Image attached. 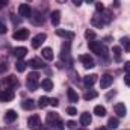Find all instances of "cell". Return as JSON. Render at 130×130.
Here are the masks:
<instances>
[{
    "mask_svg": "<svg viewBox=\"0 0 130 130\" xmlns=\"http://www.w3.org/2000/svg\"><path fill=\"white\" fill-rule=\"evenodd\" d=\"M50 104H52L53 107H58V106H59V101H58V98H50Z\"/></svg>",
    "mask_w": 130,
    "mask_h": 130,
    "instance_id": "f35d334b",
    "label": "cell"
},
{
    "mask_svg": "<svg viewBox=\"0 0 130 130\" xmlns=\"http://www.w3.org/2000/svg\"><path fill=\"white\" fill-rule=\"evenodd\" d=\"M76 126H77V124H76L74 121H67V127H68L70 130H74L76 129Z\"/></svg>",
    "mask_w": 130,
    "mask_h": 130,
    "instance_id": "8d00e7d4",
    "label": "cell"
},
{
    "mask_svg": "<svg viewBox=\"0 0 130 130\" xmlns=\"http://www.w3.org/2000/svg\"><path fill=\"white\" fill-rule=\"evenodd\" d=\"M18 14L23 17V18H30L32 17V11H30V6L26 5V3H21L18 6Z\"/></svg>",
    "mask_w": 130,
    "mask_h": 130,
    "instance_id": "52a82bcc",
    "label": "cell"
},
{
    "mask_svg": "<svg viewBox=\"0 0 130 130\" xmlns=\"http://www.w3.org/2000/svg\"><path fill=\"white\" fill-rule=\"evenodd\" d=\"M97 95H98L97 91H94V89H88V91H85L83 98H85V100H92V98H95Z\"/></svg>",
    "mask_w": 130,
    "mask_h": 130,
    "instance_id": "d4e9b609",
    "label": "cell"
},
{
    "mask_svg": "<svg viewBox=\"0 0 130 130\" xmlns=\"http://www.w3.org/2000/svg\"><path fill=\"white\" fill-rule=\"evenodd\" d=\"M118 126H120L118 118H109V121H107V129H109V130H113V129H117Z\"/></svg>",
    "mask_w": 130,
    "mask_h": 130,
    "instance_id": "cb8c5ba5",
    "label": "cell"
},
{
    "mask_svg": "<svg viewBox=\"0 0 130 130\" xmlns=\"http://www.w3.org/2000/svg\"><path fill=\"white\" fill-rule=\"evenodd\" d=\"M41 55H42V58H44L45 61H53V58H55L53 50H52L50 47H44L42 52H41Z\"/></svg>",
    "mask_w": 130,
    "mask_h": 130,
    "instance_id": "e0dca14e",
    "label": "cell"
},
{
    "mask_svg": "<svg viewBox=\"0 0 130 130\" xmlns=\"http://www.w3.org/2000/svg\"><path fill=\"white\" fill-rule=\"evenodd\" d=\"M95 11H97V12H103V11H104V6H103L101 2H95Z\"/></svg>",
    "mask_w": 130,
    "mask_h": 130,
    "instance_id": "d590c367",
    "label": "cell"
},
{
    "mask_svg": "<svg viewBox=\"0 0 130 130\" xmlns=\"http://www.w3.org/2000/svg\"><path fill=\"white\" fill-rule=\"evenodd\" d=\"M41 86H42V89L44 91H53V82L50 80V79H44L42 82H41Z\"/></svg>",
    "mask_w": 130,
    "mask_h": 130,
    "instance_id": "7402d4cb",
    "label": "cell"
},
{
    "mask_svg": "<svg viewBox=\"0 0 130 130\" xmlns=\"http://www.w3.org/2000/svg\"><path fill=\"white\" fill-rule=\"evenodd\" d=\"M14 56L17 58V59H23L26 55H27V48L26 47H17V48H14Z\"/></svg>",
    "mask_w": 130,
    "mask_h": 130,
    "instance_id": "2e32d148",
    "label": "cell"
},
{
    "mask_svg": "<svg viewBox=\"0 0 130 130\" xmlns=\"http://www.w3.org/2000/svg\"><path fill=\"white\" fill-rule=\"evenodd\" d=\"M67 113H68V115H71V117H74V115H77V109H76V107H73V106H70V107L67 109Z\"/></svg>",
    "mask_w": 130,
    "mask_h": 130,
    "instance_id": "e575fe53",
    "label": "cell"
},
{
    "mask_svg": "<svg viewBox=\"0 0 130 130\" xmlns=\"http://www.w3.org/2000/svg\"><path fill=\"white\" fill-rule=\"evenodd\" d=\"M27 126H29L32 130L41 129V118H39L38 115H32V117H29V120H27Z\"/></svg>",
    "mask_w": 130,
    "mask_h": 130,
    "instance_id": "8992f818",
    "label": "cell"
},
{
    "mask_svg": "<svg viewBox=\"0 0 130 130\" xmlns=\"http://www.w3.org/2000/svg\"><path fill=\"white\" fill-rule=\"evenodd\" d=\"M124 83H126L127 86H130V74H129V76H126V77H124Z\"/></svg>",
    "mask_w": 130,
    "mask_h": 130,
    "instance_id": "ee69618b",
    "label": "cell"
},
{
    "mask_svg": "<svg viewBox=\"0 0 130 130\" xmlns=\"http://www.w3.org/2000/svg\"><path fill=\"white\" fill-rule=\"evenodd\" d=\"M124 71H126L127 74H130V62H126V65H124Z\"/></svg>",
    "mask_w": 130,
    "mask_h": 130,
    "instance_id": "60d3db41",
    "label": "cell"
},
{
    "mask_svg": "<svg viewBox=\"0 0 130 130\" xmlns=\"http://www.w3.org/2000/svg\"><path fill=\"white\" fill-rule=\"evenodd\" d=\"M56 35H58V36H62V38L68 39V41H71V39L74 38V32H70V30H64V29H56Z\"/></svg>",
    "mask_w": 130,
    "mask_h": 130,
    "instance_id": "9a60e30c",
    "label": "cell"
},
{
    "mask_svg": "<svg viewBox=\"0 0 130 130\" xmlns=\"http://www.w3.org/2000/svg\"><path fill=\"white\" fill-rule=\"evenodd\" d=\"M12 36H14V39H17V41H23V39L29 38V29H17Z\"/></svg>",
    "mask_w": 130,
    "mask_h": 130,
    "instance_id": "9c48e42d",
    "label": "cell"
},
{
    "mask_svg": "<svg viewBox=\"0 0 130 130\" xmlns=\"http://www.w3.org/2000/svg\"><path fill=\"white\" fill-rule=\"evenodd\" d=\"M79 61L82 62V65H83L85 68H94V67H95L94 59H92L89 55H80V56H79Z\"/></svg>",
    "mask_w": 130,
    "mask_h": 130,
    "instance_id": "5b68a950",
    "label": "cell"
},
{
    "mask_svg": "<svg viewBox=\"0 0 130 130\" xmlns=\"http://www.w3.org/2000/svg\"><path fill=\"white\" fill-rule=\"evenodd\" d=\"M73 2V5H76V6H80L82 3H83V0H71Z\"/></svg>",
    "mask_w": 130,
    "mask_h": 130,
    "instance_id": "b9f144b4",
    "label": "cell"
},
{
    "mask_svg": "<svg viewBox=\"0 0 130 130\" xmlns=\"http://www.w3.org/2000/svg\"><path fill=\"white\" fill-rule=\"evenodd\" d=\"M15 120H17V112H15L14 109H9V110H6V113H5V123L11 124V123H14Z\"/></svg>",
    "mask_w": 130,
    "mask_h": 130,
    "instance_id": "4fadbf2b",
    "label": "cell"
},
{
    "mask_svg": "<svg viewBox=\"0 0 130 130\" xmlns=\"http://www.w3.org/2000/svg\"><path fill=\"white\" fill-rule=\"evenodd\" d=\"M50 20H52L53 26H58L61 23V11H53L52 15H50Z\"/></svg>",
    "mask_w": 130,
    "mask_h": 130,
    "instance_id": "ffe728a7",
    "label": "cell"
},
{
    "mask_svg": "<svg viewBox=\"0 0 130 130\" xmlns=\"http://www.w3.org/2000/svg\"><path fill=\"white\" fill-rule=\"evenodd\" d=\"M79 130H86V129H79Z\"/></svg>",
    "mask_w": 130,
    "mask_h": 130,
    "instance_id": "bcb514c9",
    "label": "cell"
},
{
    "mask_svg": "<svg viewBox=\"0 0 130 130\" xmlns=\"http://www.w3.org/2000/svg\"><path fill=\"white\" fill-rule=\"evenodd\" d=\"M86 2H88V3H92V2H94V0H86Z\"/></svg>",
    "mask_w": 130,
    "mask_h": 130,
    "instance_id": "f6af8a7d",
    "label": "cell"
},
{
    "mask_svg": "<svg viewBox=\"0 0 130 130\" xmlns=\"http://www.w3.org/2000/svg\"><path fill=\"white\" fill-rule=\"evenodd\" d=\"M8 2H9V0H0V9H2V8H5V6L8 5Z\"/></svg>",
    "mask_w": 130,
    "mask_h": 130,
    "instance_id": "7bdbcfd3",
    "label": "cell"
},
{
    "mask_svg": "<svg viewBox=\"0 0 130 130\" xmlns=\"http://www.w3.org/2000/svg\"><path fill=\"white\" fill-rule=\"evenodd\" d=\"M3 33H6V26L0 21V35H3Z\"/></svg>",
    "mask_w": 130,
    "mask_h": 130,
    "instance_id": "ab89813d",
    "label": "cell"
},
{
    "mask_svg": "<svg viewBox=\"0 0 130 130\" xmlns=\"http://www.w3.org/2000/svg\"><path fill=\"white\" fill-rule=\"evenodd\" d=\"M15 97V92L12 91V89H3V91H0V101L2 103H9V101H12Z\"/></svg>",
    "mask_w": 130,
    "mask_h": 130,
    "instance_id": "277c9868",
    "label": "cell"
},
{
    "mask_svg": "<svg viewBox=\"0 0 130 130\" xmlns=\"http://www.w3.org/2000/svg\"><path fill=\"white\" fill-rule=\"evenodd\" d=\"M21 107L23 109H33L35 103H33V100H23L21 101Z\"/></svg>",
    "mask_w": 130,
    "mask_h": 130,
    "instance_id": "4dcf8cb0",
    "label": "cell"
},
{
    "mask_svg": "<svg viewBox=\"0 0 130 130\" xmlns=\"http://www.w3.org/2000/svg\"><path fill=\"white\" fill-rule=\"evenodd\" d=\"M91 123H92V117H91L88 112H85V113H82V115H80V124H82L83 127L89 126Z\"/></svg>",
    "mask_w": 130,
    "mask_h": 130,
    "instance_id": "ac0fdd59",
    "label": "cell"
},
{
    "mask_svg": "<svg viewBox=\"0 0 130 130\" xmlns=\"http://www.w3.org/2000/svg\"><path fill=\"white\" fill-rule=\"evenodd\" d=\"M120 44H121V47H123L126 52H130V39L129 38H126V36L121 38V39H120Z\"/></svg>",
    "mask_w": 130,
    "mask_h": 130,
    "instance_id": "83f0119b",
    "label": "cell"
},
{
    "mask_svg": "<svg viewBox=\"0 0 130 130\" xmlns=\"http://www.w3.org/2000/svg\"><path fill=\"white\" fill-rule=\"evenodd\" d=\"M67 95H68V100H70L71 103H77V101H79V95H77V92H76L73 88H68V89H67Z\"/></svg>",
    "mask_w": 130,
    "mask_h": 130,
    "instance_id": "44dd1931",
    "label": "cell"
},
{
    "mask_svg": "<svg viewBox=\"0 0 130 130\" xmlns=\"http://www.w3.org/2000/svg\"><path fill=\"white\" fill-rule=\"evenodd\" d=\"M113 110H115V113L118 117H126V113H127V109H126V104L124 103H117L113 106Z\"/></svg>",
    "mask_w": 130,
    "mask_h": 130,
    "instance_id": "8fae6325",
    "label": "cell"
},
{
    "mask_svg": "<svg viewBox=\"0 0 130 130\" xmlns=\"http://www.w3.org/2000/svg\"><path fill=\"white\" fill-rule=\"evenodd\" d=\"M38 77H39L38 73H30V74L27 76L26 85H27V89H29V91H36V89H38V85H39Z\"/></svg>",
    "mask_w": 130,
    "mask_h": 130,
    "instance_id": "7a4b0ae2",
    "label": "cell"
},
{
    "mask_svg": "<svg viewBox=\"0 0 130 130\" xmlns=\"http://www.w3.org/2000/svg\"><path fill=\"white\" fill-rule=\"evenodd\" d=\"M95 82H97V76H95V74L85 76V85H86V86H92Z\"/></svg>",
    "mask_w": 130,
    "mask_h": 130,
    "instance_id": "603a6c76",
    "label": "cell"
},
{
    "mask_svg": "<svg viewBox=\"0 0 130 130\" xmlns=\"http://www.w3.org/2000/svg\"><path fill=\"white\" fill-rule=\"evenodd\" d=\"M45 39H47V35H45V33H38V35L32 39V47L33 48H39L41 44H42Z\"/></svg>",
    "mask_w": 130,
    "mask_h": 130,
    "instance_id": "30bf717a",
    "label": "cell"
},
{
    "mask_svg": "<svg viewBox=\"0 0 130 130\" xmlns=\"http://www.w3.org/2000/svg\"><path fill=\"white\" fill-rule=\"evenodd\" d=\"M50 104V98L48 97H39V100H38V106L41 107V109H44L45 106H48Z\"/></svg>",
    "mask_w": 130,
    "mask_h": 130,
    "instance_id": "f546056e",
    "label": "cell"
},
{
    "mask_svg": "<svg viewBox=\"0 0 130 130\" xmlns=\"http://www.w3.org/2000/svg\"><path fill=\"white\" fill-rule=\"evenodd\" d=\"M112 82H113V77H112L110 74H104V76H101V79H100V88H101V89H106V88H109V86L112 85Z\"/></svg>",
    "mask_w": 130,
    "mask_h": 130,
    "instance_id": "ba28073f",
    "label": "cell"
},
{
    "mask_svg": "<svg viewBox=\"0 0 130 130\" xmlns=\"http://www.w3.org/2000/svg\"><path fill=\"white\" fill-rule=\"evenodd\" d=\"M27 65L30 67V68H33V70H39V68H44V62L39 59V58H33V59H30L29 62H27Z\"/></svg>",
    "mask_w": 130,
    "mask_h": 130,
    "instance_id": "7c38bea8",
    "label": "cell"
},
{
    "mask_svg": "<svg viewBox=\"0 0 130 130\" xmlns=\"http://www.w3.org/2000/svg\"><path fill=\"white\" fill-rule=\"evenodd\" d=\"M113 56H115V59L117 61H120L121 59V47H113Z\"/></svg>",
    "mask_w": 130,
    "mask_h": 130,
    "instance_id": "d6a6232c",
    "label": "cell"
},
{
    "mask_svg": "<svg viewBox=\"0 0 130 130\" xmlns=\"http://www.w3.org/2000/svg\"><path fill=\"white\" fill-rule=\"evenodd\" d=\"M8 71V64L6 62H0V73H5Z\"/></svg>",
    "mask_w": 130,
    "mask_h": 130,
    "instance_id": "74e56055",
    "label": "cell"
},
{
    "mask_svg": "<svg viewBox=\"0 0 130 130\" xmlns=\"http://www.w3.org/2000/svg\"><path fill=\"white\" fill-rule=\"evenodd\" d=\"M26 67H27V64H26L24 61L18 59V61H17V64H15V70H17L18 73H23V71L26 70Z\"/></svg>",
    "mask_w": 130,
    "mask_h": 130,
    "instance_id": "4316f807",
    "label": "cell"
},
{
    "mask_svg": "<svg viewBox=\"0 0 130 130\" xmlns=\"http://www.w3.org/2000/svg\"><path fill=\"white\" fill-rule=\"evenodd\" d=\"M94 113H95L97 117H104V115H106V107L101 106V104H98V106L94 107Z\"/></svg>",
    "mask_w": 130,
    "mask_h": 130,
    "instance_id": "484cf974",
    "label": "cell"
},
{
    "mask_svg": "<svg viewBox=\"0 0 130 130\" xmlns=\"http://www.w3.org/2000/svg\"><path fill=\"white\" fill-rule=\"evenodd\" d=\"M85 38H86V39H89V41H91V39H94V38H95V32H94V30H91V29L85 30Z\"/></svg>",
    "mask_w": 130,
    "mask_h": 130,
    "instance_id": "836d02e7",
    "label": "cell"
},
{
    "mask_svg": "<svg viewBox=\"0 0 130 130\" xmlns=\"http://www.w3.org/2000/svg\"><path fill=\"white\" fill-rule=\"evenodd\" d=\"M91 24L94 26V27H98V29H101L106 23H104V20L101 18V15H94L92 18H91Z\"/></svg>",
    "mask_w": 130,
    "mask_h": 130,
    "instance_id": "5bb4252c",
    "label": "cell"
},
{
    "mask_svg": "<svg viewBox=\"0 0 130 130\" xmlns=\"http://www.w3.org/2000/svg\"><path fill=\"white\" fill-rule=\"evenodd\" d=\"M68 56H70V42H67V44L62 45V59L68 58Z\"/></svg>",
    "mask_w": 130,
    "mask_h": 130,
    "instance_id": "1f68e13d",
    "label": "cell"
},
{
    "mask_svg": "<svg viewBox=\"0 0 130 130\" xmlns=\"http://www.w3.org/2000/svg\"><path fill=\"white\" fill-rule=\"evenodd\" d=\"M45 121H47V124L52 126V127L62 124V121H61V118H59V115H58L56 112H48L47 117H45Z\"/></svg>",
    "mask_w": 130,
    "mask_h": 130,
    "instance_id": "3957f363",
    "label": "cell"
},
{
    "mask_svg": "<svg viewBox=\"0 0 130 130\" xmlns=\"http://www.w3.org/2000/svg\"><path fill=\"white\" fill-rule=\"evenodd\" d=\"M5 83L9 85L11 88H17V86L20 85V82H18V79H17L15 76H8V77L5 79Z\"/></svg>",
    "mask_w": 130,
    "mask_h": 130,
    "instance_id": "d6986e66",
    "label": "cell"
},
{
    "mask_svg": "<svg viewBox=\"0 0 130 130\" xmlns=\"http://www.w3.org/2000/svg\"><path fill=\"white\" fill-rule=\"evenodd\" d=\"M30 18H32V23L33 24H36V26H39V24L44 23V18H42V15H39V12H36L35 17H30Z\"/></svg>",
    "mask_w": 130,
    "mask_h": 130,
    "instance_id": "f1b7e54d",
    "label": "cell"
},
{
    "mask_svg": "<svg viewBox=\"0 0 130 130\" xmlns=\"http://www.w3.org/2000/svg\"><path fill=\"white\" fill-rule=\"evenodd\" d=\"M88 47H89V50L92 52V53H95L98 56H103V58H106L107 56V48L100 42V41H89L88 42Z\"/></svg>",
    "mask_w": 130,
    "mask_h": 130,
    "instance_id": "6da1fadb",
    "label": "cell"
}]
</instances>
